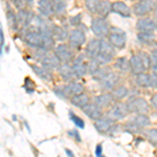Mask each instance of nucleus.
Here are the masks:
<instances>
[{
  "mask_svg": "<svg viewBox=\"0 0 157 157\" xmlns=\"http://www.w3.org/2000/svg\"><path fill=\"white\" fill-rule=\"evenodd\" d=\"M32 68L38 77H40L45 81H52V73L49 72L48 69H46L45 67H43L42 65L41 66H38V65H32Z\"/></svg>",
  "mask_w": 157,
  "mask_h": 157,
  "instance_id": "obj_28",
  "label": "nucleus"
},
{
  "mask_svg": "<svg viewBox=\"0 0 157 157\" xmlns=\"http://www.w3.org/2000/svg\"><path fill=\"white\" fill-rule=\"evenodd\" d=\"M52 3L56 14L63 15L66 11V2H65V0H52Z\"/></svg>",
  "mask_w": 157,
  "mask_h": 157,
  "instance_id": "obj_29",
  "label": "nucleus"
},
{
  "mask_svg": "<svg viewBox=\"0 0 157 157\" xmlns=\"http://www.w3.org/2000/svg\"><path fill=\"white\" fill-rule=\"evenodd\" d=\"M69 117H70V120L72 121V123L75 124V126H78V128L83 129V128L85 127V123H84V121H83L81 117H78V115H75L73 112H69Z\"/></svg>",
  "mask_w": 157,
  "mask_h": 157,
  "instance_id": "obj_34",
  "label": "nucleus"
},
{
  "mask_svg": "<svg viewBox=\"0 0 157 157\" xmlns=\"http://www.w3.org/2000/svg\"><path fill=\"white\" fill-rule=\"evenodd\" d=\"M86 42V35L82 29H73L68 36L69 46L73 48H81Z\"/></svg>",
  "mask_w": 157,
  "mask_h": 157,
  "instance_id": "obj_10",
  "label": "nucleus"
},
{
  "mask_svg": "<svg viewBox=\"0 0 157 157\" xmlns=\"http://www.w3.org/2000/svg\"><path fill=\"white\" fill-rule=\"evenodd\" d=\"M86 58L84 55H80L73 60V64L71 65L75 75L77 78H82L84 77L86 73H88L87 69V63H86Z\"/></svg>",
  "mask_w": 157,
  "mask_h": 157,
  "instance_id": "obj_11",
  "label": "nucleus"
},
{
  "mask_svg": "<svg viewBox=\"0 0 157 157\" xmlns=\"http://www.w3.org/2000/svg\"><path fill=\"white\" fill-rule=\"evenodd\" d=\"M66 153H67L69 156H73V153H72V152H70L69 150H66Z\"/></svg>",
  "mask_w": 157,
  "mask_h": 157,
  "instance_id": "obj_45",
  "label": "nucleus"
},
{
  "mask_svg": "<svg viewBox=\"0 0 157 157\" xmlns=\"http://www.w3.org/2000/svg\"><path fill=\"white\" fill-rule=\"evenodd\" d=\"M80 20H81V15H78L77 17H73V18L70 19V24H72V25H77V24H78V22H80Z\"/></svg>",
  "mask_w": 157,
  "mask_h": 157,
  "instance_id": "obj_42",
  "label": "nucleus"
},
{
  "mask_svg": "<svg viewBox=\"0 0 157 157\" xmlns=\"http://www.w3.org/2000/svg\"><path fill=\"white\" fill-rule=\"evenodd\" d=\"M52 32L55 40H58V41H64V40L68 39V36H69L67 30L59 25H52Z\"/></svg>",
  "mask_w": 157,
  "mask_h": 157,
  "instance_id": "obj_27",
  "label": "nucleus"
},
{
  "mask_svg": "<svg viewBox=\"0 0 157 157\" xmlns=\"http://www.w3.org/2000/svg\"><path fill=\"white\" fill-rule=\"evenodd\" d=\"M70 103H71L73 106H75V107L83 108L90 103V98L83 92V93L75 94V95H73V97L70 98Z\"/></svg>",
  "mask_w": 157,
  "mask_h": 157,
  "instance_id": "obj_24",
  "label": "nucleus"
},
{
  "mask_svg": "<svg viewBox=\"0 0 157 157\" xmlns=\"http://www.w3.org/2000/svg\"><path fill=\"white\" fill-rule=\"evenodd\" d=\"M58 70H59L61 77L66 81L72 80L73 77H75V72H73V69H72V66H70L68 63H63V64H61L60 67L58 68Z\"/></svg>",
  "mask_w": 157,
  "mask_h": 157,
  "instance_id": "obj_26",
  "label": "nucleus"
},
{
  "mask_svg": "<svg viewBox=\"0 0 157 157\" xmlns=\"http://www.w3.org/2000/svg\"><path fill=\"white\" fill-rule=\"evenodd\" d=\"M101 47H102V40H100V39L90 40L85 48L86 57H87L88 59L98 58L101 52Z\"/></svg>",
  "mask_w": 157,
  "mask_h": 157,
  "instance_id": "obj_16",
  "label": "nucleus"
},
{
  "mask_svg": "<svg viewBox=\"0 0 157 157\" xmlns=\"http://www.w3.org/2000/svg\"><path fill=\"white\" fill-rule=\"evenodd\" d=\"M33 13H29L25 10H19V13L16 15V23L22 26H26L32 22Z\"/></svg>",
  "mask_w": 157,
  "mask_h": 157,
  "instance_id": "obj_25",
  "label": "nucleus"
},
{
  "mask_svg": "<svg viewBox=\"0 0 157 157\" xmlns=\"http://www.w3.org/2000/svg\"><path fill=\"white\" fill-rule=\"evenodd\" d=\"M110 71H109V69L108 68H100V69L98 70L95 73H93V78H95V80H98V81H101L102 78L105 77L107 73H109Z\"/></svg>",
  "mask_w": 157,
  "mask_h": 157,
  "instance_id": "obj_37",
  "label": "nucleus"
},
{
  "mask_svg": "<svg viewBox=\"0 0 157 157\" xmlns=\"http://www.w3.org/2000/svg\"><path fill=\"white\" fill-rule=\"evenodd\" d=\"M129 111L135 114H147L150 110V106L145 98H133L130 103L128 104Z\"/></svg>",
  "mask_w": 157,
  "mask_h": 157,
  "instance_id": "obj_5",
  "label": "nucleus"
},
{
  "mask_svg": "<svg viewBox=\"0 0 157 157\" xmlns=\"http://www.w3.org/2000/svg\"><path fill=\"white\" fill-rule=\"evenodd\" d=\"M90 29L95 36L100 38L108 37L109 32H110V27L108 25V22L103 17L93 18L92 21H91Z\"/></svg>",
  "mask_w": 157,
  "mask_h": 157,
  "instance_id": "obj_4",
  "label": "nucleus"
},
{
  "mask_svg": "<svg viewBox=\"0 0 157 157\" xmlns=\"http://www.w3.org/2000/svg\"><path fill=\"white\" fill-rule=\"evenodd\" d=\"M137 38L139 41L146 43V44H149V43L154 41V39H155L153 33H138Z\"/></svg>",
  "mask_w": 157,
  "mask_h": 157,
  "instance_id": "obj_33",
  "label": "nucleus"
},
{
  "mask_svg": "<svg viewBox=\"0 0 157 157\" xmlns=\"http://www.w3.org/2000/svg\"><path fill=\"white\" fill-rule=\"evenodd\" d=\"M115 52L113 49V46L110 44V42H107L105 40H102V47H101L100 55L97 59L100 61L101 64H106L113 60Z\"/></svg>",
  "mask_w": 157,
  "mask_h": 157,
  "instance_id": "obj_7",
  "label": "nucleus"
},
{
  "mask_svg": "<svg viewBox=\"0 0 157 157\" xmlns=\"http://www.w3.org/2000/svg\"><path fill=\"white\" fill-rule=\"evenodd\" d=\"M115 67H117L121 71H128L130 69V60L126 58H118L115 62Z\"/></svg>",
  "mask_w": 157,
  "mask_h": 157,
  "instance_id": "obj_31",
  "label": "nucleus"
},
{
  "mask_svg": "<svg viewBox=\"0 0 157 157\" xmlns=\"http://www.w3.org/2000/svg\"><path fill=\"white\" fill-rule=\"evenodd\" d=\"M120 77L116 72H109L100 81L101 88L103 90H113L117 84Z\"/></svg>",
  "mask_w": 157,
  "mask_h": 157,
  "instance_id": "obj_14",
  "label": "nucleus"
},
{
  "mask_svg": "<svg viewBox=\"0 0 157 157\" xmlns=\"http://www.w3.org/2000/svg\"><path fill=\"white\" fill-rule=\"evenodd\" d=\"M154 13H155V15L157 16V7H156V10H155V11H154Z\"/></svg>",
  "mask_w": 157,
  "mask_h": 157,
  "instance_id": "obj_47",
  "label": "nucleus"
},
{
  "mask_svg": "<svg viewBox=\"0 0 157 157\" xmlns=\"http://www.w3.org/2000/svg\"><path fill=\"white\" fill-rule=\"evenodd\" d=\"M157 7V0H140L133 6V13L137 17H144L154 12Z\"/></svg>",
  "mask_w": 157,
  "mask_h": 157,
  "instance_id": "obj_3",
  "label": "nucleus"
},
{
  "mask_svg": "<svg viewBox=\"0 0 157 157\" xmlns=\"http://www.w3.org/2000/svg\"><path fill=\"white\" fill-rule=\"evenodd\" d=\"M150 103H151L152 108L155 109V110H157V93H154V94L152 95Z\"/></svg>",
  "mask_w": 157,
  "mask_h": 157,
  "instance_id": "obj_39",
  "label": "nucleus"
},
{
  "mask_svg": "<svg viewBox=\"0 0 157 157\" xmlns=\"http://www.w3.org/2000/svg\"><path fill=\"white\" fill-rule=\"evenodd\" d=\"M55 54L59 58L61 63H69L73 59L72 52L66 44H59L55 48Z\"/></svg>",
  "mask_w": 157,
  "mask_h": 157,
  "instance_id": "obj_13",
  "label": "nucleus"
},
{
  "mask_svg": "<svg viewBox=\"0 0 157 157\" xmlns=\"http://www.w3.org/2000/svg\"><path fill=\"white\" fill-rule=\"evenodd\" d=\"M111 93H112L114 100H123L124 98L127 97L128 89L125 86H120V87H117V88H114V89L111 91Z\"/></svg>",
  "mask_w": 157,
  "mask_h": 157,
  "instance_id": "obj_30",
  "label": "nucleus"
},
{
  "mask_svg": "<svg viewBox=\"0 0 157 157\" xmlns=\"http://www.w3.org/2000/svg\"><path fill=\"white\" fill-rule=\"evenodd\" d=\"M151 59H152V64H153V66L154 65H157V49L152 52Z\"/></svg>",
  "mask_w": 157,
  "mask_h": 157,
  "instance_id": "obj_41",
  "label": "nucleus"
},
{
  "mask_svg": "<svg viewBox=\"0 0 157 157\" xmlns=\"http://www.w3.org/2000/svg\"><path fill=\"white\" fill-rule=\"evenodd\" d=\"M113 123L114 121H111L108 117H101L94 121V127L100 133H107L110 131L113 127Z\"/></svg>",
  "mask_w": 157,
  "mask_h": 157,
  "instance_id": "obj_21",
  "label": "nucleus"
},
{
  "mask_svg": "<svg viewBox=\"0 0 157 157\" xmlns=\"http://www.w3.org/2000/svg\"><path fill=\"white\" fill-rule=\"evenodd\" d=\"M68 134H69L71 137L75 138V140L77 141H81V136H80V134H78V132L77 130H70L69 132H68Z\"/></svg>",
  "mask_w": 157,
  "mask_h": 157,
  "instance_id": "obj_38",
  "label": "nucleus"
},
{
  "mask_svg": "<svg viewBox=\"0 0 157 157\" xmlns=\"http://www.w3.org/2000/svg\"><path fill=\"white\" fill-rule=\"evenodd\" d=\"M147 138L153 145L157 146V129H151L147 132Z\"/></svg>",
  "mask_w": 157,
  "mask_h": 157,
  "instance_id": "obj_36",
  "label": "nucleus"
},
{
  "mask_svg": "<svg viewBox=\"0 0 157 157\" xmlns=\"http://www.w3.org/2000/svg\"><path fill=\"white\" fill-rule=\"evenodd\" d=\"M153 73L157 77V65H154L153 66Z\"/></svg>",
  "mask_w": 157,
  "mask_h": 157,
  "instance_id": "obj_44",
  "label": "nucleus"
},
{
  "mask_svg": "<svg viewBox=\"0 0 157 157\" xmlns=\"http://www.w3.org/2000/svg\"><path fill=\"white\" fill-rule=\"evenodd\" d=\"M95 155L98 157H101L103 155V148L101 144H98V145H97V147H95Z\"/></svg>",
  "mask_w": 157,
  "mask_h": 157,
  "instance_id": "obj_40",
  "label": "nucleus"
},
{
  "mask_svg": "<svg viewBox=\"0 0 157 157\" xmlns=\"http://www.w3.org/2000/svg\"><path fill=\"white\" fill-rule=\"evenodd\" d=\"M38 11L44 17L52 16V13H55L52 0H39L38 1Z\"/></svg>",
  "mask_w": 157,
  "mask_h": 157,
  "instance_id": "obj_22",
  "label": "nucleus"
},
{
  "mask_svg": "<svg viewBox=\"0 0 157 157\" xmlns=\"http://www.w3.org/2000/svg\"><path fill=\"white\" fill-rule=\"evenodd\" d=\"M108 40L113 47L118 49H123L127 43V35L121 29L111 27L108 35Z\"/></svg>",
  "mask_w": 157,
  "mask_h": 157,
  "instance_id": "obj_2",
  "label": "nucleus"
},
{
  "mask_svg": "<svg viewBox=\"0 0 157 157\" xmlns=\"http://www.w3.org/2000/svg\"><path fill=\"white\" fill-rule=\"evenodd\" d=\"M24 41L26 42V44L30 47L40 48V47H43L44 39H43V35L41 34V32L30 30V32H27L26 34H25Z\"/></svg>",
  "mask_w": 157,
  "mask_h": 157,
  "instance_id": "obj_9",
  "label": "nucleus"
},
{
  "mask_svg": "<svg viewBox=\"0 0 157 157\" xmlns=\"http://www.w3.org/2000/svg\"><path fill=\"white\" fill-rule=\"evenodd\" d=\"M26 1H27V2H29V0H26ZM30 1H32V0H30Z\"/></svg>",
  "mask_w": 157,
  "mask_h": 157,
  "instance_id": "obj_48",
  "label": "nucleus"
},
{
  "mask_svg": "<svg viewBox=\"0 0 157 157\" xmlns=\"http://www.w3.org/2000/svg\"><path fill=\"white\" fill-rule=\"evenodd\" d=\"M100 61H98L97 58L94 59H88V63H87V69H88V72L90 75H93L100 69Z\"/></svg>",
  "mask_w": 157,
  "mask_h": 157,
  "instance_id": "obj_32",
  "label": "nucleus"
},
{
  "mask_svg": "<svg viewBox=\"0 0 157 157\" xmlns=\"http://www.w3.org/2000/svg\"><path fill=\"white\" fill-rule=\"evenodd\" d=\"M113 98L112 93H104V94H101V95H98L93 98V103H95L98 106H100L101 108H106V107H109V106L112 104Z\"/></svg>",
  "mask_w": 157,
  "mask_h": 157,
  "instance_id": "obj_23",
  "label": "nucleus"
},
{
  "mask_svg": "<svg viewBox=\"0 0 157 157\" xmlns=\"http://www.w3.org/2000/svg\"><path fill=\"white\" fill-rule=\"evenodd\" d=\"M84 3L86 9L91 14L103 18L111 12V6H112V3L108 0H85Z\"/></svg>",
  "mask_w": 157,
  "mask_h": 157,
  "instance_id": "obj_1",
  "label": "nucleus"
},
{
  "mask_svg": "<svg viewBox=\"0 0 157 157\" xmlns=\"http://www.w3.org/2000/svg\"><path fill=\"white\" fill-rule=\"evenodd\" d=\"M139 55H140L141 59H143V62H144V64H145L146 70H149V69H150V67H151V65H152L151 57L145 52H139Z\"/></svg>",
  "mask_w": 157,
  "mask_h": 157,
  "instance_id": "obj_35",
  "label": "nucleus"
},
{
  "mask_svg": "<svg viewBox=\"0 0 157 157\" xmlns=\"http://www.w3.org/2000/svg\"><path fill=\"white\" fill-rule=\"evenodd\" d=\"M136 29L139 33H153L155 30V21L151 18H140L136 22Z\"/></svg>",
  "mask_w": 157,
  "mask_h": 157,
  "instance_id": "obj_19",
  "label": "nucleus"
},
{
  "mask_svg": "<svg viewBox=\"0 0 157 157\" xmlns=\"http://www.w3.org/2000/svg\"><path fill=\"white\" fill-rule=\"evenodd\" d=\"M130 70L134 75H139L141 72L147 71L145 64L143 62V59H141L139 54L134 55L130 58Z\"/></svg>",
  "mask_w": 157,
  "mask_h": 157,
  "instance_id": "obj_18",
  "label": "nucleus"
},
{
  "mask_svg": "<svg viewBox=\"0 0 157 157\" xmlns=\"http://www.w3.org/2000/svg\"><path fill=\"white\" fill-rule=\"evenodd\" d=\"M82 110L84 111V113L88 117H90L91 120H94L97 121L98 118L103 117V111H102V108L100 106H98L95 103H92V104H88L86 105L85 107L82 108Z\"/></svg>",
  "mask_w": 157,
  "mask_h": 157,
  "instance_id": "obj_17",
  "label": "nucleus"
},
{
  "mask_svg": "<svg viewBox=\"0 0 157 157\" xmlns=\"http://www.w3.org/2000/svg\"><path fill=\"white\" fill-rule=\"evenodd\" d=\"M155 29H156V30H157V20L155 21Z\"/></svg>",
  "mask_w": 157,
  "mask_h": 157,
  "instance_id": "obj_46",
  "label": "nucleus"
},
{
  "mask_svg": "<svg viewBox=\"0 0 157 157\" xmlns=\"http://www.w3.org/2000/svg\"><path fill=\"white\" fill-rule=\"evenodd\" d=\"M130 112L128 108V105L125 104H116V105L112 106L110 110L107 113V117L110 118L113 121H117L123 120L125 116H127L128 113Z\"/></svg>",
  "mask_w": 157,
  "mask_h": 157,
  "instance_id": "obj_6",
  "label": "nucleus"
},
{
  "mask_svg": "<svg viewBox=\"0 0 157 157\" xmlns=\"http://www.w3.org/2000/svg\"><path fill=\"white\" fill-rule=\"evenodd\" d=\"M111 12L115 13V14L120 15L121 17H128L131 16V10L125 2L121 1H115L112 3V6H111Z\"/></svg>",
  "mask_w": 157,
  "mask_h": 157,
  "instance_id": "obj_20",
  "label": "nucleus"
},
{
  "mask_svg": "<svg viewBox=\"0 0 157 157\" xmlns=\"http://www.w3.org/2000/svg\"><path fill=\"white\" fill-rule=\"evenodd\" d=\"M151 124V121L147 114H136L130 121H128V126L131 130H139L144 129Z\"/></svg>",
  "mask_w": 157,
  "mask_h": 157,
  "instance_id": "obj_12",
  "label": "nucleus"
},
{
  "mask_svg": "<svg viewBox=\"0 0 157 157\" xmlns=\"http://www.w3.org/2000/svg\"><path fill=\"white\" fill-rule=\"evenodd\" d=\"M0 37H1V40H0V43H1V55H2V49H3V44H4V34H3V30L2 29H0Z\"/></svg>",
  "mask_w": 157,
  "mask_h": 157,
  "instance_id": "obj_43",
  "label": "nucleus"
},
{
  "mask_svg": "<svg viewBox=\"0 0 157 157\" xmlns=\"http://www.w3.org/2000/svg\"><path fill=\"white\" fill-rule=\"evenodd\" d=\"M136 85H138L139 87L143 88H148V87H154L157 88V77L155 75H149L147 72H141L139 75H136L135 78Z\"/></svg>",
  "mask_w": 157,
  "mask_h": 157,
  "instance_id": "obj_8",
  "label": "nucleus"
},
{
  "mask_svg": "<svg viewBox=\"0 0 157 157\" xmlns=\"http://www.w3.org/2000/svg\"><path fill=\"white\" fill-rule=\"evenodd\" d=\"M40 61H41L42 66L45 67L48 70L58 69L61 65V61L59 60V58L56 56V54H49V52H46Z\"/></svg>",
  "mask_w": 157,
  "mask_h": 157,
  "instance_id": "obj_15",
  "label": "nucleus"
}]
</instances>
